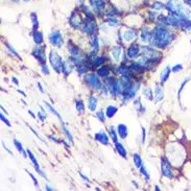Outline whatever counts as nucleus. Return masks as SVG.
Masks as SVG:
<instances>
[{
	"mask_svg": "<svg viewBox=\"0 0 191 191\" xmlns=\"http://www.w3.org/2000/svg\"><path fill=\"white\" fill-rule=\"evenodd\" d=\"M31 55L37 59V61L39 62V64L41 65V66L46 65V56H45L44 48H41L40 46H36L35 48H33Z\"/></svg>",
	"mask_w": 191,
	"mask_h": 191,
	"instance_id": "10",
	"label": "nucleus"
},
{
	"mask_svg": "<svg viewBox=\"0 0 191 191\" xmlns=\"http://www.w3.org/2000/svg\"><path fill=\"white\" fill-rule=\"evenodd\" d=\"M117 133L118 136L120 137V139H127V135H129V130L125 124H118L117 127Z\"/></svg>",
	"mask_w": 191,
	"mask_h": 191,
	"instance_id": "21",
	"label": "nucleus"
},
{
	"mask_svg": "<svg viewBox=\"0 0 191 191\" xmlns=\"http://www.w3.org/2000/svg\"><path fill=\"white\" fill-rule=\"evenodd\" d=\"M97 104H98V100L96 96L94 95L89 96V98H88V108H89L90 111L95 112V110L97 109Z\"/></svg>",
	"mask_w": 191,
	"mask_h": 191,
	"instance_id": "22",
	"label": "nucleus"
},
{
	"mask_svg": "<svg viewBox=\"0 0 191 191\" xmlns=\"http://www.w3.org/2000/svg\"><path fill=\"white\" fill-rule=\"evenodd\" d=\"M90 2L93 7L94 12H96L98 14H100L105 7V3H104V0H90Z\"/></svg>",
	"mask_w": 191,
	"mask_h": 191,
	"instance_id": "16",
	"label": "nucleus"
},
{
	"mask_svg": "<svg viewBox=\"0 0 191 191\" xmlns=\"http://www.w3.org/2000/svg\"><path fill=\"white\" fill-rule=\"evenodd\" d=\"M161 172L165 178H167L169 180L175 176L171 165H170V163L166 160V158H164V157L161 159Z\"/></svg>",
	"mask_w": 191,
	"mask_h": 191,
	"instance_id": "9",
	"label": "nucleus"
},
{
	"mask_svg": "<svg viewBox=\"0 0 191 191\" xmlns=\"http://www.w3.org/2000/svg\"><path fill=\"white\" fill-rule=\"evenodd\" d=\"M107 23L109 24L110 26H117V25L120 24V22H119L118 20H116L115 18H113V17H110V18L107 20Z\"/></svg>",
	"mask_w": 191,
	"mask_h": 191,
	"instance_id": "39",
	"label": "nucleus"
},
{
	"mask_svg": "<svg viewBox=\"0 0 191 191\" xmlns=\"http://www.w3.org/2000/svg\"><path fill=\"white\" fill-rule=\"evenodd\" d=\"M73 70V62L72 61H65L63 63V68H62V73L65 76H68L69 74L72 72Z\"/></svg>",
	"mask_w": 191,
	"mask_h": 191,
	"instance_id": "18",
	"label": "nucleus"
},
{
	"mask_svg": "<svg viewBox=\"0 0 191 191\" xmlns=\"http://www.w3.org/2000/svg\"><path fill=\"white\" fill-rule=\"evenodd\" d=\"M0 118H1V121L2 122H4L5 124L7 125V127H12V124H11V122L7 120V118H5V116L3 115V112H2L1 114H0Z\"/></svg>",
	"mask_w": 191,
	"mask_h": 191,
	"instance_id": "46",
	"label": "nucleus"
},
{
	"mask_svg": "<svg viewBox=\"0 0 191 191\" xmlns=\"http://www.w3.org/2000/svg\"><path fill=\"white\" fill-rule=\"evenodd\" d=\"M69 23H70V25L73 28H82L84 21H82V17H81V15H79L78 13L73 12L72 15H71V17H70Z\"/></svg>",
	"mask_w": 191,
	"mask_h": 191,
	"instance_id": "12",
	"label": "nucleus"
},
{
	"mask_svg": "<svg viewBox=\"0 0 191 191\" xmlns=\"http://www.w3.org/2000/svg\"><path fill=\"white\" fill-rule=\"evenodd\" d=\"M143 59L146 60L147 62H149L150 64H158L159 62L161 61L162 56L159 51L155 50L152 47H142V51H141V56Z\"/></svg>",
	"mask_w": 191,
	"mask_h": 191,
	"instance_id": "3",
	"label": "nucleus"
},
{
	"mask_svg": "<svg viewBox=\"0 0 191 191\" xmlns=\"http://www.w3.org/2000/svg\"><path fill=\"white\" fill-rule=\"evenodd\" d=\"M141 51H142V47H140L139 44H133L127 48V59L130 60H134L138 56H141Z\"/></svg>",
	"mask_w": 191,
	"mask_h": 191,
	"instance_id": "11",
	"label": "nucleus"
},
{
	"mask_svg": "<svg viewBox=\"0 0 191 191\" xmlns=\"http://www.w3.org/2000/svg\"><path fill=\"white\" fill-rule=\"evenodd\" d=\"M122 37H123V40L125 42H129V43H131V42H133L134 40H136L137 33L134 29H127L123 33Z\"/></svg>",
	"mask_w": 191,
	"mask_h": 191,
	"instance_id": "17",
	"label": "nucleus"
},
{
	"mask_svg": "<svg viewBox=\"0 0 191 191\" xmlns=\"http://www.w3.org/2000/svg\"><path fill=\"white\" fill-rule=\"evenodd\" d=\"M96 28H97V26H96V22H95V20H94V18H89V17H87L82 26V31L88 33V35H94L96 31Z\"/></svg>",
	"mask_w": 191,
	"mask_h": 191,
	"instance_id": "8",
	"label": "nucleus"
},
{
	"mask_svg": "<svg viewBox=\"0 0 191 191\" xmlns=\"http://www.w3.org/2000/svg\"><path fill=\"white\" fill-rule=\"evenodd\" d=\"M90 43L92 46V51L93 52H97L99 49V41H98V37L92 35V37L90 38Z\"/></svg>",
	"mask_w": 191,
	"mask_h": 191,
	"instance_id": "25",
	"label": "nucleus"
},
{
	"mask_svg": "<svg viewBox=\"0 0 191 191\" xmlns=\"http://www.w3.org/2000/svg\"><path fill=\"white\" fill-rule=\"evenodd\" d=\"M12 81H13V82H14V84H16V85H19V81H18V79H17L16 78H12Z\"/></svg>",
	"mask_w": 191,
	"mask_h": 191,
	"instance_id": "55",
	"label": "nucleus"
},
{
	"mask_svg": "<svg viewBox=\"0 0 191 191\" xmlns=\"http://www.w3.org/2000/svg\"><path fill=\"white\" fill-rule=\"evenodd\" d=\"M111 71H110V68L107 67V66H102L100 67L99 69L97 70V74L100 78H108L110 75Z\"/></svg>",
	"mask_w": 191,
	"mask_h": 191,
	"instance_id": "26",
	"label": "nucleus"
},
{
	"mask_svg": "<svg viewBox=\"0 0 191 191\" xmlns=\"http://www.w3.org/2000/svg\"><path fill=\"white\" fill-rule=\"evenodd\" d=\"M109 132H110V137H111V139L113 140V142H117V131H116L115 129H114L113 127H110V129H109Z\"/></svg>",
	"mask_w": 191,
	"mask_h": 191,
	"instance_id": "38",
	"label": "nucleus"
},
{
	"mask_svg": "<svg viewBox=\"0 0 191 191\" xmlns=\"http://www.w3.org/2000/svg\"><path fill=\"white\" fill-rule=\"evenodd\" d=\"M48 39H49L50 44L52 45V46H55V47L61 48L63 46V44H64L63 36H62V33H61V31H60V30L51 31V33H49V37H48Z\"/></svg>",
	"mask_w": 191,
	"mask_h": 191,
	"instance_id": "7",
	"label": "nucleus"
},
{
	"mask_svg": "<svg viewBox=\"0 0 191 191\" xmlns=\"http://www.w3.org/2000/svg\"><path fill=\"white\" fill-rule=\"evenodd\" d=\"M133 160H134V164H135V166L137 168H140L142 165V159L141 157L139 156V153H134L133 155Z\"/></svg>",
	"mask_w": 191,
	"mask_h": 191,
	"instance_id": "33",
	"label": "nucleus"
},
{
	"mask_svg": "<svg viewBox=\"0 0 191 191\" xmlns=\"http://www.w3.org/2000/svg\"><path fill=\"white\" fill-rule=\"evenodd\" d=\"M26 152H27V155H28V157H29V159H30L31 163H33V167H35L36 171L38 172L39 175H41L42 176H43V178H46V175H45L44 173L42 172L41 168H40V165H39V163H38V160H37V159H36L35 155H33V153H31V150H30V149H27Z\"/></svg>",
	"mask_w": 191,
	"mask_h": 191,
	"instance_id": "13",
	"label": "nucleus"
},
{
	"mask_svg": "<svg viewBox=\"0 0 191 191\" xmlns=\"http://www.w3.org/2000/svg\"><path fill=\"white\" fill-rule=\"evenodd\" d=\"M5 45H7V48L8 50H10V52L12 53V55H14V56H16L17 58H20L21 59V56H20L19 55H18V52H17V51L15 50V48H14L12 45H11L10 43H5Z\"/></svg>",
	"mask_w": 191,
	"mask_h": 191,
	"instance_id": "41",
	"label": "nucleus"
},
{
	"mask_svg": "<svg viewBox=\"0 0 191 191\" xmlns=\"http://www.w3.org/2000/svg\"><path fill=\"white\" fill-rule=\"evenodd\" d=\"M175 40V35L170 30H168L164 25H159L152 31L149 43L153 47L165 48L169 46Z\"/></svg>",
	"mask_w": 191,
	"mask_h": 191,
	"instance_id": "1",
	"label": "nucleus"
},
{
	"mask_svg": "<svg viewBox=\"0 0 191 191\" xmlns=\"http://www.w3.org/2000/svg\"><path fill=\"white\" fill-rule=\"evenodd\" d=\"M38 117L41 119L42 121H44L45 119H46V115H45V111H43V112H39L38 113Z\"/></svg>",
	"mask_w": 191,
	"mask_h": 191,
	"instance_id": "48",
	"label": "nucleus"
},
{
	"mask_svg": "<svg viewBox=\"0 0 191 191\" xmlns=\"http://www.w3.org/2000/svg\"><path fill=\"white\" fill-rule=\"evenodd\" d=\"M94 138H95L96 141H98L99 143H101L104 145L109 144V136L107 135V133H105L104 131H99L98 133H96Z\"/></svg>",
	"mask_w": 191,
	"mask_h": 191,
	"instance_id": "14",
	"label": "nucleus"
},
{
	"mask_svg": "<svg viewBox=\"0 0 191 191\" xmlns=\"http://www.w3.org/2000/svg\"><path fill=\"white\" fill-rule=\"evenodd\" d=\"M30 18H31V22H33V30H37L39 27V21H38V16L36 15L35 13H33L30 15Z\"/></svg>",
	"mask_w": 191,
	"mask_h": 191,
	"instance_id": "36",
	"label": "nucleus"
},
{
	"mask_svg": "<svg viewBox=\"0 0 191 191\" xmlns=\"http://www.w3.org/2000/svg\"><path fill=\"white\" fill-rule=\"evenodd\" d=\"M75 108H76V110H78V113H81V114L85 113V104L82 100H76L75 101Z\"/></svg>",
	"mask_w": 191,
	"mask_h": 191,
	"instance_id": "37",
	"label": "nucleus"
},
{
	"mask_svg": "<svg viewBox=\"0 0 191 191\" xmlns=\"http://www.w3.org/2000/svg\"><path fill=\"white\" fill-rule=\"evenodd\" d=\"M87 70H88V68L86 67V65H81V66L78 67V73H79V74L86 73Z\"/></svg>",
	"mask_w": 191,
	"mask_h": 191,
	"instance_id": "43",
	"label": "nucleus"
},
{
	"mask_svg": "<svg viewBox=\"0 0 191 191\" xmlns=\"http://www.w3.org/2000/svg\"><path fill=\"white\" fill-rule=\"evenodd\" d=\"M150 36H152V33H150L149 28L148 27H143L141 29V33H140V39L142 42H144V43H147V42H149L150 40Z\"/></svg>",
	"mask_w": 191,
	"mask_h": 191,
	"instance_id": "20",
	"label": "nucleus"
},
{
	"mask_svg": "<svg viewBox=\"0 0 191 191\" xmlns=\"http://www.w3.org/2000/svg\"><path fill=\"white\" fill-rule=\"evenodd\" d=\"M117 107H115V105H113V104H110V105H108L107 107V110H105V115H107V117H109V118H112L115 116V114L117 113Z\"/></svg>",
	"mask_w": 191,
	"mask_h": 191,
	"instance_id": "27",
	"label": "nucleus"
},
{
	"mask_svg": "<svg viewBox=\"0 0 191 191\" xmlns=\"http://www.w3.org/2000/svg\"><path fill=\"white\" fill-rule=\"evenodd\" d=\"M153 8H155V10H162V8L166 7L165 5H163V3H160V2H155V3H153Z\"/></svg>",
	"mask_w": 191,
	"mask_h": 191,
	"instance_id": "44",
	"label": "nucleus"
},
{
	"mask_svg": "<svg viewBox=\"0 0 191 191\" xmlns=\"http://www.w3.org/2000/svg\"><path fill=\"white\" fill-rule=\"evenodd\" d=\"M134 107H135V109L138 111V112L140 113V114H143L145 112V107H144L143 104H142L140 97H137L135 99V101H134Z\"/></svg>",
	"mask_w": 191,
	"mask_h": 191,
	"instance_id": "29",
	"label": "nucleus"
},
{
	"mask_svg": "<svg viewBox=\"0 0 191 191\" xmlns=\"http://www.w3.org/2000/svg\"><path fill=\"white\" fill-rule=\"evenodd\" d=\"M165 7H166V8L169 11V13L171 15L178 17L180 19H186L189 18L190 16L189 10L182 2H180L179 0H168V2Z\"/></svg>",
	"mask_w": 191,
	"mask_h": 191,
	"instance_id": "2",
	"label": "nucleus"
},
{
	"mask_svg": "<svg viewBox=\"0 0 191 191\" xmlns=\"http://www.w3.org/2000/svg\"><path fill=\"white\" fill-rule=\"evenodd\" d=\"M15 1H18V0H15Z\"/></svg>",
	"mask_w": 191,
	"mask_h": 191,
	"instance_id": "61",
	"label": "nucleus"
},
{
	"mask_svg": "<svg viewBox=\"0 0 191 191\" xmlns=\"http://www.w3.org/2000/svg\"><path fill=\"white\" fill-rule=\"evenodd\" d=\"M17 91H18V92H19L20 94H22V95H23L24 97H25V96H26V94H25V93L23 92V91H21V90H20V89H18V90H17Z\"/></svg>",
	"mask_w": 191,
	"mask_h": 191,
	"instance_id": "57",
	"label": "nucleus"
},
{
	"mask_svg": "<svg viewBox=\"0 0 191 191\" xmlns=\"http://www.w3.org/2000/svg\"><path fill=\"white\" fill-rule=\"evenodd\" d=\"M164 98V91L163 88L160 84H157L155 87V92H153V99H155L156 102L161 101L162 99Z\"/></svg>",
	"mask_w": 191,
	"mask_h": 191,
	"instance_id": "15",
	"label": "nucleus"
},
{
	"mask_svg": "<svg viewBox=\"0 0 191 191\" xmlns=\"http://www.w3.org/2000/svg\"><path fill=\"white\" fill-rule=\"evenodd\" d=\"M61 125H62V131H63V132H64L65 136L67 137V139H68V140H69V142H70L71 144H72V143H73V137H72V135H71L70 131L67 129V127H66V125H65L64 123H63V121L61 122Z\"/></svg>",
	"mask_w": 191,
	"mask_h": 191,
	"instance_id": "30",
	"label": "nucleus"
},
{
	"mask_svg": "<svg viewBox=\"0 0 191 191\" xmlns=\"http://www.w3.org/2000/svg\"><path fill=\"white\" fill-rule=\"evenodd\" d=\"M171 69H170L169 66L165 67V69L162 71L161 73V76H160V82L161 84H164V82H167V79L169 78V75H170V72H171Z\"/></svg>",
	"mask_w": 191,
	"mask_h": 191,
	"instance_id": "23",
	"label": "nucleus"
},
{
	"mask_svg": "<svg viewBox=\"0 0 191 191\" xmlns=\"http://www.w3.org/2000/svg\"><path fill=\"white\" fill-rule=\"evenodd\" d=\"M104 61H105V58L104 56H97L95 59H94L92 64H93L94 67H97V66H100V65L104 64Z\"/></svg>",
	"mask_w": 191,
	"mask_h": 191,
	"instance_id": "34",
	"label": "nucleus"
},
{
	"mask_svg": "<svg viewBox=\"0 0 191 191\" xmlns=\"http://www.w3.org/2000/svg\"><path fill=\"white\" fill-rule=\"evenodd\" d=\"M33 42H35V43H36L37 45L42 44V43H43V41H44L43 33H42V31H39L38 29L33 31Z\"/></svg>",
	"mask_w": 191,
	"mask_h": 191,
	"instance_id": "24",
	"label": "nucleus"
},
{
	"mask_svg": "<svg viewBox=\"0 0 191 191\" xmlns=\"http://www.w3.org/2000/svg\"><path fill=\"white\" fill-rule=\"evenodd\" d=\"M49 62L50 65L52 67V69L56 71V73H61L62 72V68H63V59L61 58V56L56 52V50H51L49 53Z\"/></svg>",
	"mask_w": 191,
	"mask_h": 191,
	"instance_id": "5",
	"label": "nucleus"
},
{
	"mask_svg": "<svg viewBox=\"0 0 191 191\" xmlns=\"http://www.w3.org/2000/svg\"><path fill=\"white\" fill-rule=\"evenodd\" d=\"M96 117L98 118V120L102 122V123H104L105 122V116H104V111H101V110H99L97 113H96Z\"/></svg>",
	"mask_w": 191,
	"mask_h": 191,
	"instance_id": "40",
	"label": "nucleus"
},
{
	"mask_svg": "<svg viewBox=\"0 0 191 191\" xmlns=\"http://www.w3.org/2000/svg\"><path fill=\"white\" fill-rule=\"evenodd\" d=\"M42 67V72H43V74H45V75H48L49 74V70H48V68L46 65H43Z\"/></svg>",
	"mask_w": 191,
	"mask_h": 191,
	"instance_id": "50",
	"label": "nucleus"
},
{
	"mask_svg": "<svg viewBox=\"0 0 191 191\" xmlns=\"http://www.w3.org/2000/svg\"><path fill=\"white\" fill-rule=\"evenodd\" d=\"M68 51L70 53L71 61L73 62V64H76L78 66L85 65V56L82 55V52L78 46L69 43V45H68Z\"/></svg>",
	"mask_w": 191,
	"mask_h": 191,
	"instance_id": "4",
	"label": "nucleus"
},
{
	"mask_svg": "<svg viewBox=\"0 0 191 191\" xmlns=\"http://www.w3.org/2000/svg\"><path fill=\"white\" fill-rule=\"evenodd\" d=\"M24 1H29V0H24Z\"/></svg>",
	"mask_w": 191,
	"mask_h": 191,
	"instance_id": "60",
	"label": "nucleus"
},
{
	"mask_svg": "<svg viewBox=\"0 0 191 191\" xmlns=\"http://www.w3.org/2000/svg\"><path fill=\"white\" fill-rule=\"evenodd\" d=\"M143 94L144 96L146 97L148 100H153V90L150 87H146L145 89L143 90Z\"/></svg>",
	"mask_w": 191,
	"mask_h": 191,
	"instance_id": "35",
	"label": "nucleus"
},
{
	"mask_svg": "<svg viewBox=\"0 0 191 191\" xmlns=\"http://www.w3.org/2000/svg\"><path fill=\"white\" fill-rule=\"evenodd\" d=\"M81 176H82V179H84V181L90 182V181H89V179H88V178H87V176H85L84 175H82V173H81Z\"/></svg>",
	"mask_w": 191,
	"mask_h": 191,
	"instance_id": "56",
	"label": "nucleus"
},
{
	"mask_svg": "<svg viewBox=\"0 0 191 191\" xmlns=\"http://www.w3.org/2000/svg\"><path fill=\"white\" fill-rule=\"evenodd\" d=\"M188 82V78H186V79H185V82H183V84L181 85V88H180V90H179V92H178V96H179V97H180V94H181L182 90L184 89V86H185V85H186V82Z\"/></svg>",
	"mask_w": 191,
	"mask_h": 191,
	"instance_id": "52",
	"label": "nucleus"
},
{
	"mask_svg": "<svg viewBox=\"0 0 191 191\" xmlns=\"http://www.w3.org/2000/svg\"><path fill=\"white\" fill-rule=\"evenodd\" d=\"M140 172L145 176V179H146V180H149V179H150L149 173H148L147 169H146V167H145L144 165H142V166L140 167Z\"/></svg>",
	"mask_w": 191,
	"mask_h": 191,
	"instance_id": "42",
	"label": "nucleus"
},
{
	"mask_svg": "<svg viewBox=\"0 0 191 191\" xmlns=\"http://www.w3.org/2000/svg\"><path fill=\"white\" fill-rule=\"evenodd\" d=\"M14 145H15V147L17 148V150H18L19 153H21V155L24 157V158H26L27 157V152H25L23 146H22V144L20 143V142L18 140H14Z\"/></svg>",
	"mask_w": 191,
	"mask_h": 191,
	"instance_id": "31",
	"label": "nucleus"
},
{
	"mask_svg": "<svg viewBox=\"0 0 191 191\" xmlns=\"http://www.w3.org/2000/svg\"><path fill=\"white\" fill-rule=\"evenodd\" d=\"M85 82L87 84V86L92 90H100L102 86V82L100 79L98 78L97 75H95L94 73H89L85 75Z\"/></svg>",
	"mask_w": 191,
	"mask_h": 191,
	"instance_id": "6",
	"label": "nucleus"
},
{
	"mask_svg": "<svg viewBox=\"0 0 191 191\" xmlns=\"http://www.w3.org/2000/svg\"><path fill=\"white\" fill-rule=\"evenodd\" d=\"M145 138H146V132H145V127H142V143H145Z\"/></svg>",
	"mask_w": 191,
	"mask_h": 191,
	"instance_id": "49",
	"label": "nucleus"
},
{
	"mask_svg": "<svg viewBox=\"0 0 191 191\" xmlns=\"http://www.w3.org/2000/svg\"><path fill=\"white\" fill-rule=\"evenodd\" d=\"M111 55H112L114 61H116V62L120 61L121 56H122V48H121V46H118V45L114 46L112 48V51H111Z\"/></svg>",
	"mask_w": 191,
	"mask_h": 191,
	"instance_id": "19",
	"label": "nucleus"
},
{
	"mask_svg": "<svg viewBox=\"0 0 191 191\" xmlns=\"http://www.w3.org/2000/svg\"><path fill=\"white\" fill-rule=\"evenodd\" d=\"M44 104H45V107L47 108V110H48V111H50L51 114H52V115H55L56 117H58V118L60 119V120H61V122H62V118H61V116H60V114L58 113V111H56L51 104H48V102H44Z\"/></svg>",
	"mask_w": 191,
	"mask_h": 191,
	"instance_id": "32",
	"label": "nucleus"
},
{
	"mask_svg": "<svg viewBox=\"0 0 191 191\" xmlns=\"http://www.w3.org/2000/svg\"><path fill=\"white\" fill-rule=\"evenodd\" d=\"M185 2H186L188 5H190L191 7V0H185Z\"/></svg>",
	"mask_w": 191,
	"mask_h": 191,
	"instance_id": "59",
	"label": "nucleus"
},
{
	"mask_svg": "<svg viewBox=\"0 0 191 191\" xmlns=\"http://www.w3.org/2000/svg\"><path fill=\"white\" fill-rule=\"evenodd\" d=\"M115 148H116V152L118 153V155H120L122 158H127V149L124 148L123 144H121L120 142H116Z\"/></svg>",
	"mask_w": 191,
	"mask_h": 191,
	"instance_id": "28",
	"label": "nucleus"
},
{
	"mask_svg": "<svg viewBox=\"0 0 191 191\" xmlns=\"http://www.w3.org/2000/svg\"><path fill=\"white\" fill-rule=\"evenodd\" d=\"M28 113H29V115L31 116V117H33V118H37V116L35 115V114H33V111H28Z\"/></svg>",
	"mask_w": 191,
	"mask_h": 191,
	"instance_id": "54",
	"label": "nucleus"
},
{
	"mask_svg": "<svg viewBox=\"0 0 191 191\" xmlns=\"http://www.w3.org/2000/svg\"><path fill=\"white\" fill-rule=\"evenodd\" d=\"M26 172L30 175V178H31V180H33V184H35V186H36L37 188H40V185H39V183H38V180L35 178V175H33V173H30L29 171H28V170H26Z\"/></svg>",
	"mask_w": 191,
	"mask_h": 191,
	"instance_id": "45",
	"label": "nucleus"
},
{
	"mask_svg": "<svg viewBox=\"0 0 191 191\" xmlns=\"http://www.w3.org/2000/svg\"><path fill=\"white\" fill-rule=\"evenodd\" d=\"M182 69H183V66H182L181 64H178V65H175V67L172 68V72H175V73H176V72H180V71H181Z\"/></svg>",
	"mask_w": 191,
	"mask_h": 191,
	"instance_id": "47",
	"label": "nucleus"
},
{
	"mask_svg": "<svg viewBox=\"0 0 191 191\" xmlns=\"http://www.w3.org/2000/svg\"><path fill=\"white\" fill-rule=\"evenodd\" d=\"M55 188H52L51 186H49V185H46V190H53Z\"/></svg>",
	"mask_w": 191,
	"mask_h": 191,
	"instance_id": "58",
	"label": "nucleus"
},
{
	"mask_svg": "<svg viewBox=\"0 0 191 191\" xmlns=\"http://www.w3.org/2000/svg\"><path fill=\"white\" fill-rule=\"evenodd\" d=\"M28 127H29V129L31 130V132H33V134H35V135L37 136V138H38V139H39V140H41L42 142H45V141L43 140V139H42V138H41V136H40V135H39V134H38V133H37V132H36V131H35V130H33V129H31V127H29V125H28Z\"/></svg>",
	"mask_w": 191,
	"mask_h": 191,
	"instance_id": "51",
	"label": "nucleus"
},
{
	"mask_svg": "<svg viewBox=\"0 0 191 191\" xmlns=\"http://www.w3.org/2000/svg\"><path fill=\"white\" fill-rule=\"evenodd\" d=\"M37 85H38V87H39V90H40V92L44 93V92H45V91H44V89H43V87H42L41 82H37Z\"/></svg>",
	"mask_w": 191,
	"mask_h": 191,
	"instance_id": "53",
	"label": "nucleus"
}]
</instances>
